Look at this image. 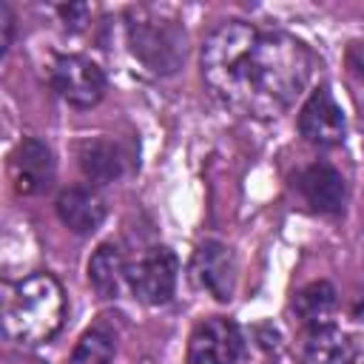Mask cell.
<instances>
[{"label": "cell", "instance_id": "cell-1", "mask_svg": "<svg viewBox=\"0 0 364 364\" xmlns=\"http://www.w3.org/2000/svg\"><path fill=\"white\" fill-rule=\"evenodd\" d=\"M313 57L284 31H262L242 20L216 26L202 46V77L225 105L276 117L307 85Z\"/></svg>", "mask_w": 364, "mask_h": 364}, {"label": "cell", "instance_id": "cell-2", "mask_svg": "<svg viewBox=\"0 0 364 364\" xmlns=\"http://www.w3.org/2000/svg\"><path fill=\"white\" fill-rule=\"evenodd\" d=\"M65 318V296L51 273H31L3 293V333L20 347L54 338Z\"/></svg>", "mask_w": 364, "mask_h": 364}, {"label": "cell", "instance_id": "cell-3", "mask_svg": "<svg viewBox=\"0 0 364 364\" xmlns=\"http://www.w3.org/2000/svg\"><path fill=\"white\" fill-rule=\"evenodd\" d=\"M131 51L154 74H173L185 60V31L173 20L139 11L128 23Z\"/></svg>", "mask_w": 364, "mask_h": 364}, {"label": "cell", "instance_id": "cell-4", "mask_svg": "<svg viewBox=\"0 0 364 364\" xmlns=\"http://www.w3.org/2000/svg\"><path fill=\"white\" fill-rule=\"evenodd\" d=\"M179 262L171 247H151L125 270L131 293L145 304H165L176 290Z\"/></svg>", "mask_w": 364, "mask_h": 364}, {"label": "cell", "instance_id": "cell-5", "mask_svg": "<svg viewBox=\"0 0 364 364\" xmlns=\"http://www.w3.org/2000/svg\"><path fill=\"white\" fill-rule=\"evenodd\" d=\"M54 91L74 108H91L105 97V74L102 68L82 54H63L51 68Z\"/></svg>", "mask_w": 364, "mask_h": 364}, {"label": "cell", "instance_id": "cell-6", "mask_svg": "<svg viewBox=\"0 0 364 364\" xmlns=\"http://www.w3.org/2000/svg\"><path fill=\"white\" fill-rule=\"evenodd\" d=\"M242 353L239 327L230 318H205L188 341V364H236Z\"/></svg>", "mask_w": 364, "mask_h": 364}, {"label": "cell", "instance_id": "cell-7", "mask_svg": "<svg viewBox=\"0 0 364 364\" xmlns=\"http://www.w3.org/2000/svg\"><path fill=\"white\" fill-rule=\"evenodd\" d=\"M299 131L310 145H318V148H330L344 139V131H347L344 111L330 94V88L321 85L307 97V102L299 111Z\"/></svg>", "mask_w": 364, "mask_h": 364}, {"label": "cell", "instance_id": "cell-8", "mask_svg": "<svg viewBox=\"0 0 364 364\" xmlns=\"http://www.w3.org/2000/svg\"><path fill=\"white\" fill-rule=\"evenodd\" d=\"M191 279L216 301H230L236 290V259L230 247H225L222 242L199 245L191 259Z\"/></svg>", "mask_w": 364, "mask_h": 364}, {"label": "cell", "instance_id": "cell-9", "mask_svg": "<svg viewBox=\"0 0 364 364\" xmlns=\"http://www.w3.org/2000/svg\"><path fill=\"white\" fill-rule=\"evenodd\" d=\"M54 182V154L51 148L37 139L26 136L11 154V185L20 196L43 193Z\"/></svg>", "mask_w": 364, "mask_h": 364}, {"label": "cell", "instance_id": "cell-10", "mask_svg": "<svg viewBox=\"0 0 364 364\" xmlns=\"http://www.w3.org/2000/svg\"><path fill=\"white\" fill-rule=\"evenodd\" d=\"M299 191H301L304 202L318 213H338L347 199L341 173L327 162H316V165L304 168L299 176Z\"/></svg>", "mask_w": 364, "mask_h": 364}, {"label": "cell", "instance_id": "cell-11", "mask_svg": "<svg viewBox=\"0 0 364 364\" xmlns=\"http://www.w3.org/2000/svg\"><path fill=\"white\" fill-rule=\"evenodd\" d=\"M57 216L68 230L85 236L102 225L105 202L91 188H68L57 196Z\"/></svg>", "mask_w": 364, "mask_h": 364}, {"label": "cell", "instance_id": "cell-12", "mask_svg": "<svg viewBox=\"0 0 364 364\" xmlns=\"http://www.w3.org/2000/svg\"><path fill=\"white\" fill-rule=\"evenodd\" d=\"M338 304V293L330 282H310L307 287H301L293 299V310L296 316L310 327V330H321L330 327L333 313Z\"/></svg>", "mask_w": 364, "mask_h": 364}, {"label": "cell", "instance_id": "cell-13", "mask_svg": "<svg viewBox=\"0 0 364 364\" xmlns=\"http://www.w3.org/2000/svg\"><path fill=\"white\" fill-rule=\"evenodd\" d=\"M301 364H355V344L336 327L313 330L304 344Z\"/></svg>", "mask_w": 364, "mask_h": 364}, {"label": "cell", "instance_id": "cell-14", "mask_svg": "<svg viewBox=\"0 0 364 364\" xmlns=\"http://www.w3.org/2000/svg\"><path fill=\"white\" fill-rule=\"evenodd\" d=\"M125 262L114 245H100L88 259V282L102 299H117L125 282Z\"/></svg>", "mask_w": 364, "mask_h": 364}, {"label": "cell", "instance_id": "cell-15", "mask_svg": "<svg viewBox=\"0 0 364 364\" xmlns=\"http://www.w3.org/2000/svg\"><path fill=\"white\" fill-rule=\"evenodd\" d=\"M80 168L91 182L108 185L122 173V159L111 142L94 139V142H85L80 148Z\"/></svg>", "mask_w": 364, "mask_h": 364}, {"label": "cell", "instance_id": "cell-16", "mask_svg": "<svg viewBox=\"0 0 364 364\" xmlns=\"http://www.w3.org/2000/svg\"><path fill=\"white\" fill-rule=\"evenodd\" d=\"M114 338L105 330H85L68 358V364H114Z\"/></svg>", "mask_w": 364, "mask_h": 364}, {"label": "cell", "instance_id": "cell-17", "mask_svg": "<svg viewBox=\"0 0 364 364\" xmlns=\"http://www.w3.org/2000/svg\"><path fill=\"white\" fill-rule=\"evenodd\" d=\"M14 43V11L9 3H0V54H9Z\"/></svg>", "mask_w": 364, "mask_h": 364}, {"label": "cell", "instance_id": "cell-18", "mask_svg": "<svg viewBox=\"0 0 364 364\" xmlns=\"http://www.w3.org/2000/svg\"><path fill=\"white\" fill-rule=\"evenodd\" d=\"M60 17L65 20V26L82 28L88 23V6H82V3H77V6H60Z\"/></svg>", "mask_w": 364, "mask_h": 364}, {"label": "cell", "instance_id": "cell-19", "mask_svg": "<svg viewBox=\"0 0 364 364\" xmlns=\"http://www.w3.org/2000/svg\"><path fill=\"white\" fill-rule=\"evenodd\" d=\"M347 63H350L353 74L364 80V40H358V43L350 46V51H347Z\"/></svg>", "mask_w": 364, "mask_h": 364}]
</instances>
